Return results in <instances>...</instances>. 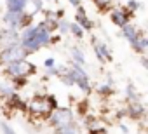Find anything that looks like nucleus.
Wrapping results in <instances>:
<instances>
[{
  "label": "nucleus",
  "instance_id": "nucleus-19",
  "mask_svg": "<svg viewBox=\"0 0 148 134\" xmlns=\"http://www.w3.org/2000/svg\"><path fill=\"white\" fill-rule=\"evenodd\" d=\"M141 7L143 5H141V2H138V0H129V2H127V11H131V12L141 9Z\"/></svg>",
  "mask_w": 148,
  "mask_h": 134
},
{
  "label": "nucleus",
  "instance_id": "nucleus-17",
  "mask_svg": "<svg viewBox=\"0 0 148 134\" xmlns=\"http://www.w3.org/2000/svg\"><path fill=\"white\" fill-rule=\"evenodd\" d=\"M14 94V87L9 84V85H0V98L2 99H7Z\"/></svg>",
  "mask_w": 148,
  "mask_h": 134
},
{
  "label": "nucleus",
  "instance_id": "nucleus-4",
  "mask_svg": "<svg viewBox=\"0 0 148 134\" xmlns=\"http://www.w3.org/2000/svg\"><path fill=\"white\" fill-rule=\"evenodd\" d=\"M71 122H73V115L68 108H56L49 115V124L52 127H61V125H66Z\"/></svg>",
  "mask_w": 148,
  "mask_h": 134
},
{
  "label": "nucleus",
  "instance_id": "nucleus-11",
  "mask_svg": "<svg viewBox=\"0 0 148 134\" xmlns=\"http://www.w3.org/2000/svg\"><path fill=\"white\" fill-rule=\"evenodd\" d=\"M5 4H7V11L11 12H25L30 0H5Z\"/></svg>",
  "mask_w": 148,
  "mask_h": 134
},
{
  "label": "nucleus",
  "instance_id": "nucleus-7",
  "mask_svg": "<svg viewBox=\"0 0 148 134\" xmlns=\"http://www.w3.org/2000/svg\"><path fill=\"white\" fill-rule=\"evenodd\" d=\"M131 16H132V12L127 11V9H115V11L110 14V19H112L113 25H117L119 28H122L124 25L131 23Z\"/></svg>",
  "mask_w": 148,
  "mask_h": 134
},
{
  "label": "nucleus",
  "instance_id": "nucleus-24",
  "mask_svg": "<svg viewBox=\"0 0 148 134\" xmlns=\"http://www.w3.org/2000/svg\"><path fill=\"white\" fill-rule=\"evenodd\" d=\"M68 2H70V4H71V5H75V7H77V5H80V4H82V2H80V0H68Z\"/></svg>",
  "mask_w": 148,
  "mask_h": 134
},
{
  "label": "nucleus",
  "instance_id": "nucleus-21",
  "mask_svg": "<svg viewBox=\"0 0 148 134\" xmlns=\"http://www.w3.org/2000/svg\"><path fill=\"white\" fill-rule=\"evenodd\" d=\"M94 2H96V5H98L99 9H105V7L110 5V0H94Z\"/></svg>",
  "mask_w": 148,
  "mask_h": 134
},
{
  "label": "nucleus",
  "instance_id": "nucleus-2",
  "mask_svg": "<svg viewBox=\"0 0 148 134\" xmlns=\"http://www.w3.org/2000/svg\"><path fill=\"white\" fill-rule=\"evenodd\" d=\"M35 72H37V66L33 63H30L28 59L12 61V63H7V66H5V73L9 77H30Z\"/></svg>",
  "mask_w": 148,
  "mask_h": 134
},
{
  "label": "nucleus",
  "instance_id": "nucleus-1",
  "mask_svg": "<svg viewBox=\"0 0 148 134\" xmlns=\"http://www.w3.org/2000/svg\"><path fill=\"white\" fill-rule=\"evenodd\" d=\"M51 44V31L44 26V23H38L37 26L23 28V33L19 35V45L28 52H37L40 47H45Z\"/></svg>",
  "mask_w": 148,
  "mask_h": 134
},
{
  "label": "nucleus",
  "instance_id": "nucleus-23",
  "mask_svg": "<svg viewBox=\"0 0 148 134\" xmlns=\"http://www.w3.org/2000/svg\"><path fill=\"white\" fill-rule=\"evenodd\" d=\"M44 64H45V68H52V66H56V61H54V57H47L44 61Z\"/></svg>",
  "mask_w": 148,
  "mask_h": 134
},
{
  "label": "nucleus",
  "instance_id": "nucleus-16",
  "mask_svg": "<svg viewBox=\"0 0 148 134\" xmlns=\"http://www.w3.org/2000/svg\"><path fill=\"white\" fill-rule=\"evenodd\" d=\"M68 33H71L73 37H77V38H82L84 37V30H82V26H79L77 23H70V31Z\"/></svg>",
  "mask_w": 148,
  "mask_h": 134
},
{
  "label": "nucleus",
  "instance_id": "nucleus-14",
  "mask_svg": "<svg viewBox=\"0 0 148 134\" xmlns=\"http://www.w3.org/2000/svg\"><path fill=\"white\" fill-rule=\"evenodd\" d=\"M71 57H73V63H77L80 66L86 64V57H84V52L79 49V47H71Z\"/></svg>",
  "mask_w": 148,
  "mask_h": 134
},
{
  "label": "nucleus",
  "instance_id": "nucleus-5",
  "mask_svg": "<svg viewBox=\"0 0 148 134\" xmlns=\"http://www.w3.org/2000/svg\"><path fill=\"white\" fill-rule=\"evenodd\" d=\"M30 111L35 115H38V117H47V115H51V111H52V108L49 106V101H47V98H37V99H33L32 103H30Z\"/></svg>",
  "mask_w": 148,
  "mask_h": 134
},
{
  "label": "nucleus",
  "instance_id": "nucleus-12",
  "mask_svg": "<svg viewBox=\"0 0 148 134\" xmlns=\"http://www.w3.org/2000/svg\"><path fill=\"white\" fill-rule=\"evenodd\" d=\"M21 14H23V12H11V11H7V12H5V16H4V23H5L9 28L18 30V28H19V19H21Z\"/></svg>",
  "mask_w": 148,
  "mask_h": 134
},
{
  "label": "nucleus",
  "instance_id": "nucleus-8",
  "mask_svg": "<svg viewBox=\"0 0 148 134\" xmlns=\"http://www.w3.org/2000/svg\"><path fill=\"white\" fill-rule=\"evenodd\" d=\"M77 19H75V23L79 25V26H82V30L86 31V30H92V26H94V23L87 18V14H86V9L82 7V5H77V16H75Z\"/></svg>",
  "mask_w": 148,
  "mask_h": 134
},
{
  "label": "nucleus",
  "instance_id": "nucleus-9",
  "mask_svg": "<svg viewBox=\"0 0 148 134\" xmlns=\"http://www.w3.org/2000/svg\"><path fill=\"white\" fill-rule=\"evenodd\" d=\"M92 44H94V52H96V56H98V59H99V61H103V63L112 61V54H110V51H108L106 44L98 42L96 38H92Z\"/></svg>",
  "mask_w": 148,
  "mask_h": 134
},
{
  "label": "nucleus",
  "instance_id": "nucleus-20",
  "mask_svg": "<svg viewBox=\"0 0 148 134\" xmlns=\"http://www.w3.org/2000/svg\"><path fill=\"white\" fill-rule=\"evenodd\" d=\"M32 4H33V14L40 12L44 9V2H42V0H32Z\"/></svg>",
  "mask_w": 148,
  "mask_h": 134
},
{
  "label": "nucleus",
  "instance_id": "nucleus-18",
  "mask_svg": "<svg viewBox=\"0 0 148 134\" xmlns=\"http://www.w3.org/2000/svg\"><path fill=\"white\" fill-rule=\"evenodd\" d=\"M56 30H58L61 35H64V33L70 31V23H68L64 18H61V19H58V26H56Z\"/></svg>",
  "mask_w": 148,
  "mask_h": 134
},
{
  "label": "nucleus",
  "instance_id": "nucleus-15",
  "mask_svg": "<svg viewBox=\"0 0 148 134\" xmlns=\"http://www.w3.org/2000/svg\"><path fill=\"white\" fill-rule=\"evenodd\" d=\"M54 134H77V129H75V125H73V122H71V124L56 127V132Z\"/></svg>",
  "mask_w": 148,
  "mask_h": 134
},
{
  "label": "nucleus",
  "instance_id": "nucleus-22",
  "mask_svg": "<svg viewBox=\"0 0 148 134\" xmlns=\"http://www.w3.org/2000/svg\"><path fill=\"white\" fill-rule=\"evenodd\" d=\"M0 127H2V131H4V134H16V132L12 131V127H9L7 124H0Z\"/></svg>",
  "mask_w": 148,
  "mask_h": 134
},
{
  "label": "nucleus",
  "instance_id": "nucleus-3",
  "mask_svg": "<svg viewBox=\"0 0 148 134\" xmlns=\"http://www.w3.org/2000/svg\"><path fill=\"white\" fill-rule=\"evenodd\" d=\"M26 56H30L19 44H14L7 49H0V64H7L12 61H19V59H26Z\"/></svg>",
  "mask_w": 148,
  "mask_h": 134
},
{
  "label": "nucleus",
  "instance_id": "nucleus-13",
  "mask_svg": "<svg viewBox=\"0 0 148 134\" xmlns=\"http://www.w3.org/2000/svg\"><path fill=\"white\" fill-rule=\"evenodd\" d=\"M131 47H132L136 52H141V54H143V52L148 49V40H146V37L141 33V35H139V38H138V40H136V42H134Z\"/></svg>",
  "mask_w": 148,
  "mask_h": 134
},
{
  "label": "nucleus",
  "instance_id": "nucleus-10",
  "mask_svg": "<svg viewBox=\"0 0 148 134\" xmlns=\"http://www.w3.org/2000/svg\"><path fill=\"white\" fill-rule=\"evenodd\" d=\"M120 30H122V37H124L131 45H132V44L139 38V35H141V31H138V30H136V26H134V25H131V23L124 25Z\"/></svg>",
  "mask_w": 148,
  "mask_h": 134
},
{
  "label": "nucleus",
  "instance_id": "nucleus-6",
  "mask_svg": "<svg viewBox=\"0 0 148 134\" xmlns=\"http://www.w3.org/2000/svg\"><path fill=\"white\" fill-rule=\"evenodd\" d=\"M14 44H19V33L14 28H7L0 31V49H7Z\"/></svg>",
  "mask_w": 148,
  "mask_h": 134
}]
</instances>
